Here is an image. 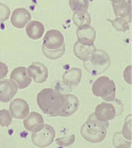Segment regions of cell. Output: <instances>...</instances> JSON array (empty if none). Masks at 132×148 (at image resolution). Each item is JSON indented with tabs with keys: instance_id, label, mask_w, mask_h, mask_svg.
Segmentation results:
<instances>
[{
	"instance_id": "30",
	"label": "cell",
	"mask_w": 132,
	"mask_h": 148,
	"mask_svg": "<svg viewBox=\"0 0 132 148\" xmlns=\"http://www.w3.org/2000/svg\"><path fill=\"white\" fill-rule=\"evenodd\" d=\"M131 142H126V143H121L114 147L115 148H131Z\"/></svg>"
},
{
	"instance_id": "27",
	"label": "cell",
	"mask_w": 132,
	"mask_h": 148,
	"mask_svg": "<svg viewBox=\"0 0 132 148\" xmlns=\"http://www.w3.org/2000/svg\"><path fill=\"white\" fill-rule=\"evenodd\" d=\"M11 15L10 8L7 5L0 3V21L3 22L8 20Z\"/></svg>"
},
{
	"instance_id": "3",
	"label": "cell",
	"mask_w": 132,
	"mask_h": 148,
	"mask_svg": "<svg viewBox=\"0 0 132 148\" xmlns=\"http://www.w3.org/2000/svg\"><path fill=\"white\" fill-rule=\"evenodd\" d=\"M111 60L109 54L100 49H96L87 60L83 61L85 69L93 76L104 73L109 68Z\"/></svg>"
},
{
	"instance_id": "22",
	"label": "cell",
	"mask_w": 132,
	"mask_h": 148,
	"mask_svg": "<svg viewBox=\"0 0 132 148\" xmlns=\"http://www.w3.org/2000/svg\"><path fill=\"white\" fill-rule=\"evenodd\" d=\"M42 50H43V55L47 59L52 60H58L60 57L63 56V55L65 52V46H64L61 48L57 49V50H47L44 47L42 48Z\"/></svg>"
},
{
	"instance_id": "13",
	"label": "cell",
	"mask_w": 132,
	"mask_h": 148,
	"mask_svg": "<svg viewBox=\"0 0 132 148\" xmlns=\"http://www.w3.org/2000/svg\"><path fill=\"white\" fill-rule=\"evenodd\" d=\"M76 34L78 38L77 42L85 46H93L96 38V32L91 25L78 28Z\"/></svg>"
},
{
	"instance_id": "24",
	"label": "cell",
	"mask_w": 132,
	"mask_h": 148,
	"mask_svg": "<svg viewBox=\"0 0 132 148\" xmlns=\"http://www.w3.org/2000/svg\"><path fill=\"white\" fill-rule=\"evenodd\" d=\"M131 114H130L126 118L122 132L121 133L124 138L129 142L131 141Z\"/></svg>"
},
{
	"instance_id": "25",
	"label": "cell",
	"mask_w": 132,
	"mask_h": 148,
	"mask_svg": "<svg viewBox=\"0 0 132 148\" xmlns=\"http://www.w3.org/2000/svg\"><path fill=\"white\" fill-rule=\"evenodd\" d=\"M12 122V116L8 110H0V125L2 127L9 126Z\"/></svg>"
},
{
	"instance_id": "16",
	"label": "cell",
	"mask_w": 132,
	"mask_h": 148,
	"mask_svg": "<svg viewBox=\"0 0 132 148\" xmlns=\"http://www.w3.org/2000/svg\"><path fill=\"white\" fill-rule=\"evenodd\" d=\"M79 108V100L74 95H65V103L62 108L60 116H69L77 112Z\"/></svg>"
},
{
	"instance_id": "1",
	"label": "cell",
	"mask_w": 132,
	"mask_h": 148,
	"mask_svg": "<svg viewBox=\"0 0 132 148\" xmlns=\"http://www.w3.org/2000/svg\"><path fill=\"white\" fill-rule=\"evenodd\" d=\"M65 103V95L51 88L42 90L37 96V103L43 113L60 116Z\"/></svg>"
},
{
	"instance_id": "21",
	"label": "cell",
	"mask_w": 132,
	"mask_h": 148,
	"mask_svg": "<svg viewBox=\"0 0 132 148\" xmlns=\"http://www.w3.org/2000/svg\"><path fill=\"white\" fill-rule=\"evenodd\" d=\"M89 3L90 2L87 0H78V1H74L71 0L69 1V4L71 10L75 12H87L88 8H89Z\"/></svg>"
},
{
	"instance_id": "23",
	"label": "cell",
	"mask_w": 132,
	"mask_h": 148,
	"mask_svg": "<svg viewBox=\"0 0 132 148\" xmlns=\"http://www.w3.org/2000/svg\"><path fill=\"white\" fill-rule=\"evenodd\" d=\"M108 21H109L112 24V25L114 27L115 29L119 32H126L130 29L129 24L123 18L117 17L114 20L108 19Z\"/></svg>"
},
{
	"instance_id": "28",
	"label": "cell",
	"mask_w": 132,
	"mask_h": 148,
	"mask_svg": "<svg viewBox=\"0 0 132 148\" xmlns=\"http://www.w3.org/2000/svg\"><path fill=\"white\" fill-rule=\"evenodd\" d=\"M131 65L126 67V69H125L123 73V77L125 81L130 85L131 84Z\"/></svg>"
},
{
	"instance_id": "12",
	"label": "cell",
	"mask_w": 132,
	"mask_h": 148,
	"mask_svg": "<svg viewBox=\"0 0 132 148\" xmlns=\"http://www.w3.org/2000/svg\"><path fill=\"white\" fill-rule=\"evenodd\" d=\"M94 114L96 117L101 121H109L114 119L117 116L114 105L110 103H101L97 105Z\"/></svg>"
},
{
	"instance_id": "2",
	"label": "cell",
	"mask_w": 132,
	"mask_h": 148,
	"mask_svg": "<svg viewBox=\"0 0 132 148\" xmlns=\"http://www.w3.org/2000/svg\"><path fill=\"white\" fill-rule=\"evenodd\" d=\"M109 126L108 121L98 120L95 114L89 116L87 121L81 127V134L84 139L91 143H101L105 139L107 129Z\"/></svg>"
},
{
	"instance_id": "11",
	"label": "cell",
	"mask_w": 132,
	"mask_h": 148,
	"mask_svg": "<svg viewBox=\"0 0 132 148\" xmlns=\"http://www.w3.org/2000/svg\"><path fill=\"white\" fill-rule=\"evenodd\" d=\"M10 80L16 84L19 89L23 90L30 85L32 80L27 73V69L25 67H17L12 72Z\"/></svg>"
},
{
	"instance_id": "6",
	"label": "cell",
	"mask_w": 132,
	"mask_h": 148,
	"mask_svg": "<svg viewBox=\"0 0 132 148\" xmlns=\"http://www.w3.org/2000/svg\"><path fill=\"white\" fill-rule=\"evenodd\" d=\"M65 45V38L61 32L56 29L47 31L43 38V47L47 50H57Z\"/></svg>"
},
{
	"instance_id": "14",
	"label": "cell",
	"mask_w": 132,
	"mask_h": 148,
	"mask_svg": "<svg viewBox=\"0 0 132 148\" xmlns=\"http://www.w3.org/2000/svg\"><path fill=\"white\" fill-rule=\"evenodd\" d=\"M31 14L25 8H20L14 10L11 16V22L12 25L17 29H23L31 21Z\"/></svg>"
},
{
	"instance_id": "26",
	"label": "cell",
	"mask_w": 132,
	"mask_h": 148,
	"mask_svg": "<svg viewBox=\"0 0 132 148\" xmlns=\"http://www.w3.org/2000/svg\"><path fill=\"white\" fill-rule=\"evenodd\" d=\"M75 139H76L75 134L69 135V136H66V137H64V138H57L56 140V143L57 144L58 146L66 147H69V146L74 143Z\"/></svg>"
},
{
	"instance_id": "18",
	"label": "cell",
	"mask_w": 132,
	"mask_h": 148,
	"mask_svg": "<svg viewBox=\"0 0 132 148\" xmlns=\"http://www.w3.org/2000/svg\"><path fill=\"white\" fill-rule=\"evenodd\" d=\"M26 34L32 40H38L43 37L45 31L44 25L38 21H32L26 25Z\"/></svg>"
},
{
	"instance_id": "8",
	"label": "cell",
	"mask_w": 132,
	"mask_h": 148,
	"mask_svg": "<svg viewBox=\"0 0 132 148\" xmlns=\"http://www.w3.org/2000/svg\"><path fill=\"white\" fill-rule=\"evenodd\" d=\"M131 2L126 0L112 1L113 8L117 17L123 18L128 24L131 22Z\"/></svg>"
},
{
	"instance_id": "10",
	"label": "cell",
	"mask_w": 132,
	"mask_h": 148,
	"mask_svg": "<svg viewBox=\"0 0 132 148\" xmlns=\"http://www.w3.org/2000/svg\"><path fill=\"white\" fill-rule=\"evenodd\" d=\"M18 86L11 80L0 81V102L8 103L16 95Z\"/></svg>"
},
{
	"instance_id": "9",
	"label": "cell",
	"mask_w": 132,
	"mask_h": 148,
	"mask_svg": "<svg viewBox=\"0 0 132 148\" xmlns=\"http://www.w3.org/2000/svg\"><path fill=\"white\" fill-rule=\"evenodd\" d=\"M12 116L16 119H25L30 114V107L23 99H16L9 105Z\"/></svg>"
},
{
	"instance_id": "20",
	"label": "cell",
	"mask_w": 132,
	"mask_h": 148,
	"mask_svg": "<svg viewBox=\"0 0 132 148\" xmlns=\"http://www.w3.org/2000/svg\"><path fill=\"white\" fill-rule=\"evenodd\" d=\"M73 22L78 28L81 27L88 26L91 25V14L87 12H75L73 15Z\"/></svg>"
},
{
	"instance_id": "29",
	"label": "cell",
	"mask_w": 132,
	"mask_h": 148,
	"mask_svg": "<svg viewBox=\"0 0 132 148\" xmlns=\"http://www.w3.org/2000/svg\"><path fill=\"white\" fill-rule=\"evenodd\" d=\"M8 65L3 62H0V79L4 78L5 77L8 75Z\"/></svg>"
},
{
	"instance_id": "4",
	"label": "cell",
	"mask_w": 132,
	"mask_h": 148,
	"mask_svg": "<svg viewBox=\"0 0 132 148\" xmlns=\"http://www.w3.org/2000/svg\"><path fill=\"white\" fill-rule=\"evenodd\" d=\"M92 93L106 102H113L116 99V85L108 77H100L93 83Z\"/></svg>"
},
{
	"instance_id": "19",
	"label": "cell",
	"mask_w": 132,
	"mask_h": 148,
	"mask_svg": "<svg viewBox=\"0 0 132 148\" xmlns=\"http://www.w3.org/2000/svg\"><path fill=\"white\" fill-rule=\"evenodd\" d=\"M96 48L95 45L93 46H85L79 43L78 42H76L74 46V52L76 57H78L79 60L85 61L87 60L89 56L92 54Z\"/></svg>"
},
{
	"instance_id": "17",
	"label": "cell",
	"mask_w": 132,
	"mask_h": 148,
	"mask_svg": "<svg viewBox=\"0 0 132 148\" xmlns=\"http://www.w3.org/2000/svg\"><path fill=\"white\" fill-rule=\"evenodd\" d=\"M82 79V70L78 68H72L67 70L62 76V80L64 83L69 86H77L78 85Z\"/></svg>"
},
{
	"instance_id": "5",
	"label": "cell",
	"mask_w": 132,
	"mask_h": 148,
	"mask_svg": "<svg viewBox=\"0 0 132 148\" xmlns=\"http://www.w3.org/2000/svg\"><path fill=\"white\" fill-rule=\"evenodd\" d=\"M55 137L56 131L54 128L49 125L44 124L41 130L32 133L31 140L34 146L39 148H44L49 147L52 143Z\"/></svg>"
},
{
	"instance_id": "15",
	"label": "cell",
	"mask_w": 132,
	"mask_h": 148,
	"mask_svg": "<svg viewBox=\"0 0 132 148\" xmlns=\"http://www.w3.org/2000/svg\"><path fill=\"white\" fill-rule=\"evenodd\" d=\"M23 125L28 131L32 133L41 130L44 125V119L41 114L33 112L25 118L23 121Z\"/></svg>"
},
{
	"instance_id": "7",
	"label": "cell",
	"mask_w": 132,
	"mask_h": 148,
	"mask_svg": "<svg viewBox=\"0 0 132 148\" xmlns=\"http://www.w3.org/2000/svg\"><path fill=\"white\" fill-rule=\"evenodd\" d=\"M27 73L30 77H32L36 83L45 82L48 77V69L43 63L34 62L27 69Z\"/></svg>"
}]
</instances>
